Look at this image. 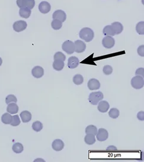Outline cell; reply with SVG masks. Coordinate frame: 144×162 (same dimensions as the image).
I'll return each instance as SVG.
<instances>
[{"instance_id": "6da1fadb", "label": "cell", "mask_w": 144, "mask_h": 162, "mask_svg": "<svg viewBox=\"0 0 144 162\" xmlns=\"http://www.w3.org/2000/svg\"><path fill=\"white\" fill-rule=\"evenodd\" d=\"M80 37L85 40L87 42L91 41L94 37V33L92 29L89 27H84L82 29L79 33Z\"/></svg>"}, {"instance_id": "7a4b0ae2", "label": "cell", "mask_w": 144, "mask_h": 162, "mask_svg": "<svg viewBox=\"0 0 144 162\" xmlns=\"http://www.w3.org/2000/svg\"><path fill=\"white\" fill-rule=\"evenodd\" d=\"M104 98L103 93L102 92H94L90 94L89 101L92 105H97Z\"/></svg>"}, {"instance_id": "3957f363", "label": "cell", "mask_w": 144, "mask_h": 162, "mask_svg": "<svg viewBox=\"0 0 144 162\" xmlns=\"http://www.w3.org/2000/svg\"><path fill=\"white\" fill-rule=\"evenodd\" d=\"M132 86L136 89H140L144 86L143 78L140 76H135L131 80Z\"/></svg>"}, {"instance_id": "277c9868", "label": "cell", "mask_w": 144, "mask_h": 162, "mask_svg": "<svg viewBox=\"0 0 144 162\" xmlns=\"http://www.w3.org/2000/svg\"><path fill=\"white\" fill-rule=\"evenodd\" d=\"M62 50L68 55L73 54L75 51L74 43L71 40H66L64 41L62 46Z\"/></svg>"}, {"instance_id": "5b68a950", "label": "cell", "mask_w": 144, "mask_h": 162, "mask_svg": "<svg viewBox=\"0 0 144 162\" xmlns=\"http://www.w3.org/2000/svg\"><path fill=\"white\" fill-rule=\"evenodd\" d=\"M27 23L23 20H19L16 21L13 24V29L16 32H21L24 31L27 28Z\"/></svg>"}, {"instance_id": "8992f818", "label": "cell", "mask_w": 144, "mask_h": 162, "mask_svg": "<svg viewBox=\"0 0 144 162\" xmlns=\"http://www.w3.org/2000/svg\"><path fill=\"white\" fill-rule=\"evenodd\" d=\"M109 137L108 131L104 128H99L97 130V133L96 134V137L97 140L99 141H106Z\"/></svg>"}, {"instance_id": "52a82bcc", "label": "cell", "mask_w": 144, "mask_h": 162, "mask_svg": "<svg viewBox=\"0 0 144 162\" xmlns=\"http://www.w3.org/2000/svg\"><path fill=\"white\" fill-rule=\"evenodd\" d=\"M102 44L104 47L106 49H111L114 46L115 40L112 36H106L102 40Z\"/></svg>"}, {"instance_id": "ba28073f", "label": "cell", "mask_w": 144, "mask_h": 162, "mask_svg": "<svg viewBox=\"0 0 144 162\" xmlns=\"http://www.w3.org/2000/svg\"><path fill=\"white\" fill-rule=\"evenodd\" d=\"M74 46L75 51L78 53L84 52L86 49V43L84 41L80 40H77L74 42Z\"/></svg>"}, {"instance_id": "9c48e42d", "label": "cell", "mask_w": 144, "mask_h": 162, "mask_svg": "<svg viewBox=\"0 0 144 162\" xmlns=\"http://www.w3.org/2000/svg\"><path fill=\"white\" fill-rule=\"evenodd\" d=\"M53 19H56L58 20H60L62 22H64L66 20V13L60 10H58L55 11L52 16Z\"/></svg>"}, {"instance_id": "30bf717a", "label": "cell", "mask_w": 144, "mask_h": 162, "mask_svg": "<svg viewBox=\"0 0 144 162\" xmlns=\"http://www.w3.org/2000/svg\"><path fill=\"white\" fill-rule=\"evenodd\" d=\"M97 104H98V106H97L98 110L102 113L107 112L110 108V105L109 102L106 101H100Z\"/></svg>"}, {"instance_id": "8fae6325", "label": "cell", "mask_w": 144, "mask_h": 162, "mask_svg": "<svg viewBox=\"0 0 144 162\" xmlns=\"http://www.w3.org/2000/svg\"><path fill=\"white\" fill-rule=\"evenodd\" d=\"M51 9L50 4L47 1H42L39 5V10L42 14L48 13Z\"/></svg>"}, {"instance_id": "7c38bea8", "label": "cell", "mask_w": 144, "mask_h": 162, "mask_svg": "<svg viewBox=\"0 0 144 162\" xmlns=\"http://www.w3.org/2000/svg\"><path fill=\"white\" fill-rule=\"evenodd\" d=\"M88 88L90 90H97L100 88V83L99 81L96 79L93 78L89 80L88 82Z\"/></svg>"}, {"instance_id": "4fadbf2b", "label": "cell", "mask_w": 144, "mask_h": 162, "mask_svg": "<svg viewBox=\"0 0 144 162\" xmlns=\"http://www.w3.org/2000/svg\"><path fill=\"white\" fill-rule=\"evenodd\" d=\"M32 75L36 78H40L44 75V69L42 67L37 66L33 68L32 71Z\"/></svg>"}, {"instance_id": "5bb4252c", "label": "cell", "mask_w": 144, "mask_h": 162, "mask_svg": "<svg viewBox=\"0 0 144 162\" xmlns=\"http://www.w3.org/2000/svg\"><path fill=\"white\" fill-rule=\"evenodd\" d=\"M52 148L56 151H61L64 147V143L60 139L55 140L52 144Z\"/></svg>"}, {"instance_id": "9a60e30c", "label": "cell", "mask_w": 144, "mask_h": 162, "mask_svg": "<svg viewBox=\"0 0 144 162\" xmlns=\"http://www.w3.org/2000/svg\"><path fill=\"white\" fill-rule=\"evenodd\" d=\"M79 59L76 56H72L68 59V66L70 69H75L79 65Z\"/></svg>"}, {"instance_id": "2e32d148", "label": "cell", "mask_w": 144, "mask_h": 162, "mask_svg": "<svg viewBox=\"0 0 144 162\" xmlns=\"http://www.w3.org/2000/svg\"><path fill=\"white\" fill-rule=\"evenodd\" d=\"M7 111L10 114H17L19 111V106L16 103H11L8 104Z\"/></svg>"}, {"instance_id": "e0dca14e", "label": "cell", "mask_w": 144, "mask_h": 162, "mask_svg": "<svg viewBox=\"0 0 144 162\" xmlns=\"http://www.w3.org/2000/svg\"><path fill=\"white\" fill-rule=\"evenodd\" d=\"M20 117L23 123H26L32 120V114L28 111H24L21 113Z\"/></svg>"}, {"instance_id": "ac0fdd59", "label": "cell", "mask_w": 144, "mask_h": 162, "mask_svg": "<svg viewBox=\"0 0 144 162\" xmlns=\"http://www.w3.org/2000/svg\"><path fill=\"white\" fill-rule=\"evenodd\" d=\"M103 32L106 36H114V35H116L115 31L112 25L106 26L104 28Z\"/></svg>"}, {"instance_id": "d6986e66", "label": "cell", "mask_w": 144, "mask_h": 162, "mask_svg": "<svg viewBox=\"0 0 144 162\" xmlns=\"http://www.w3.org/2000/svg\"><path fill=\"white\" fill-rule=\"evenodd\" d=\"M31 13H32L31 10H30L26 7L21 8L19 11L20 16L22 17V18H24V19L29 18V17L31 15Z\"/></svg>"}, {"instance_id": "ffe728a7", "label": "cell", "mask_w": 144, "mask_h": 162, "mask_svg": "<svg viewBox=\"0 0 144 162\" xmlns=\"http://www.w3.org/2000/svg\"><path fill=\"white\" fill-rule=\"evenodd\" d=\"M111 25L113 27L116 34H119L123 31V25L120 23L114 22Z\"/></svg>"}, {"instance_id": "44dd1931", "label": "cell", "mask_w": 144, "mask_h": 162, "mask_svg": "<svg viewBox=\"0 0 144 162\" xmlns=\"http://www.w3.org/2000/svg\"><path fill=\"white\" fill-rule=\"evenodd\" d=\"M65 66L64 62L61 61H54L53 63V68L56 71H60Z\"/></svg>"}, {"instance_id": "7402d4cb", "label": "cell", "mask_w": 144, "mask_h": 162, "mask_svg": "<svg viewBox=\"0 0 144 162\" xmlns=\"http://www.w3.org/2000/svg\"><path fill=\"white\" fill-rule=\"evenodd\" d=\"M85 143L88 145H92L96 142L95 136L91 134H87L84 138Z\"/></svg>"}, {"instance_id": "603a6c76", "label": "cell", "mask_w": 144, "mask_h": 162, "mask_svg": "<svg viewBox=\"0 0 144 162\" xmlns=\"http://www.w3.org/2000/svg\"><path fill=\"white\" fill-rule=\"evenodd\" d=\"M12 120V116L10 113H5L1 117V121L5 124H10Z\"/></svg>"}, {"instance_id": "cb8c5ba5", "label": "cell", "mask_w": 144, "mask_h": 162, "mask_svg": "<svg viewBox=\"0 0 144 162\" xmlns=\"http://www.w3.org/2000/svg\"><path fill=\"white\" fill-rule=\"evenodd\" d=\"M12 149H13V151L16 153H21L23 151L24 147H23V146L22 144H21L20 143H16L13 146Z\"/></svg>"}, {"instance_id": "d4e9b609", "label": "cell", "mask_w": 144, "mask_h": 162, "mask_svg": "<svg viewBox=\"0 0 144 162\" xmlns=\"http://www.w3.org/2000/svg\"><path fill=\"white\" fill-rule=\"evenodd\" d=\"M51 26L55 30H59L62 27V22L60 20L53 19L51 23Z\"/></svg>"}, {"instance_id": "484cf974", "label": "cell", "mask_w": 144, "mask_h": 162, "mask_svg": "<svg viewBox=\"0 0 144 162\" xmlns=\"http://www.w3.org/2000/svg\"><path fill=\"white\" fill-rule=\"evenodd\" d=\"M73 82L77 85H81L84 82V78L80 74H77L73 77Z\"/></svg>"}, {"instance_id": "4316f807", "label": "cell", "mask_w": 144, "mask_h": 162, "mask_svg": "<svg viewBox=\"0 0 144 162\" xmlns=\"http://www.w3.org/2000/svg\"><path fill=\"white\" fill-rule=\"evenodd\" d=\"M97 133V128L96 126H94L93 125H90V126H87V128H86V134H93V135L96 136Z\"/></svg>"}, {"instance_id": "83f0119b", "label": "cell", "mask_w": 144, "mask_h": 162, "mask_svg": "<svg viewBox=\"0 0 144 162\" xmlns=\"http://www.w3.org/2000/svg\"><path fill=\"white\" fill-rule=\"evenodd\" d=\"M109 117L112 118L116 119L117 118L119 115H120V112L118 109L115 108H113L110 109V110L109 112Z\"/></svg>"}, {"instance_id": "f1b7e54d", "label": "cell", "mask_w": 144, "mask_h": 162, "mask_svg": "<svg viewBox=\"0 0 144 162\" xmlns=\"http://www.w3.org/2000/svg\"><path fill=\"white\" fill-rule=\"evenodd\" d=\"M32 128L36 132H39L43 128V124L40 121H36L33 123Z\"/></svg>"}, {"instance_id": "f546056e", "label": "cell", "mask_w": 144, "mask_h": 162, "mask_svg": "<svg viewBox=\"0 0 144 162\" xmlns=\"http://www.w3.org/2000/svg\"><path fill=\"white\" fill-rule=\"evenodd\" d=\"M136 30L139 34L143 35L144 34V22L140 21L139 22L136 26Z\"/></svg>"}, {"instance_id": "4dcf8cb0", "label": "cell", "mask_w": 144, "mask_h": 162, "mask_svg": "<svg viewBox=\"0 0 144 162\" xmlns=\"http://www.w3.org/2000/svg\"><path fill=\"white\" fill-rule=\"evenodd\" d=\"M53 59H54V61H61L64 62L66 59V56L62 52L58 51L55 54Z\"/></svg>"}, {"instance_id": "1f68e13d", "label": "cell", "mask_w": 144, "mask_h": 162, "mask_svg": "<svg viewBox=\"0 0 144 162\" xmlns=\"http://www.w3.org/2000/svg\"><path fill=\"white\" fill-rule=\"evenodd\" d=\"M20 120L19 116L14 115V116H12V120L10 124L12 126L16 127V126H18L19 125H20Z\"/></svg>"}, {"instance_id": "d6a6232c", "label": "cell", "mask_w": 144, "mask_h": 162, "mask_svg": "<svg viewBox=\"0 0 144 162\" xmlns=\"http://www.w3.org/2000/svg\"><path fill=\"white\" fill-rule=\"evenodd\" d=\"M17 101V98L14 95H9L6 98V102L7 104H9L11 103H16Z\"/></svg>"}, {"instance_id": "836d02e7", "label": "cell", "mask_w": 144, "mask_h": 162, "mask_svg": "<svg viewBox=\"0 0 144 162\" xmlns=\"http://www.w3.org/2000/svg\"><path fill=\"white\" fill-rule=\"evenodd\" d=\"M103 71V73L106 75H110V74H112V72H113V68L110 65H106L105 66H104Z\"/></svg>"}, {"instance_id": "e575fe53", "label": "cell", "mask_w": 144, "mask_h": 162, "mask_svg": "<svg viewBox=\"0 0 144 162\" xmlns=\"http://www.w3.org/2000/svg\"><path fill=\"white\" fill-rule=\"evenodd\" d=\"M35 6V0H27V2H26V7L30 9V10H32L34 8Z\"/></svg>"}, {"instance_id": "d590c367", "label": "cell", "mask_w": 144, "mask_h": 162, "mask_svg": "<svg viewBox=\"0 0 144 162\" xmlns=\"http://www.w3.org/2000/svg\"><path fill=\"white\" fill-rule=\"evenodd\" d=\"M27 0H17V5L19 7L24 8L26 6Z\"/></svg>"}, {"instance_id": "8d00e7d4", "label": "cell", "mask_w": 144, "mask_h": 162, "mask_svg": "<svg viewBox=\"0 0 144 162\" xmlns=\"http://www.w3.org/2000/svg\"><path fill=\"white\" fill-rule=\"evenodd\" d=\"M135 75L136 76H140L143 78L144 75V69L143 68H140L138 69L136 72H135Z\"/></svg>"}, {"instance_id": "74e56055", "label": "cell", "mask_w": 144, "mask_h": 162, "mask_svg": "<svg viewBox=\"0 0 144 162\" xmlns=\"http://www.w3.org/2000/svg\"><path fill=\"white\" fill-rule=\"evenodd\" d=\"M144 46L142 45L140 46L138 49V55L142 57H143L144 56Z\"/></svg>"}, {"instance_id": "f35d334b", "label": "cell", "mask_w": 144, "mask_h": 162, "mask_svg": "<svg viewBox=\"0 0 144 162\" xmlns=\"http://www.w3.org/2000/svg\"><path fill=\"white\" fill-rule=\"evenodd\" d=\"M144 114L143 111H140L137 114V117L139 120H140V121L144 120V114Z\"/></svg>"}, {"instance_id": "ab89813d", "label": "cell", "mask_w": 144, "mask_h": 162, "mask_svg": "<svg viewBox=\"0 0 144 162\" xmlns=\"http://www.w3.org/2000/svg\"><path fill=\"white\" fill-rule=\"evenodd\" d=\"M117 150V148L114 146H110L107 148V150H109V151H114Z\"/></svg>"}, {"instance_id": "60d3db41", "label": "cell", "mask_w": 144, "mask_h": 162, "mask_svg": "<svg viewBox=\"0 0 144 162\" xmlns=\"http://www.w3.org/2000/svg\"><path fill=\"white\" fill-rule=\"evenodd\" d=\"M34 161H45L43 159H40V158H37V159H36Z\"/></svg>"}, {"instance_id": "b9f144b4", "label": "cell", "mask_w": 144, "mask_h": 162, "mask_svg": "<svg viewBox=\"0 0 144 162\" xmlns=\"http://www.w3.org/2000/svg\"><path fill=\"white\" fill-rule=\"evenodd\" d=\"M2 64H3V60H2V59L1 58H0V66H1V65H2Z\"/></svg>"}]
</instances>
